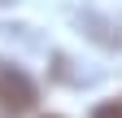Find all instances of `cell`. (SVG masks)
<instances>
[{"mask_svg":"<svg viewBox=\"0 0 122 118\" xmlns=\"http://www.w3.org/2000/svg\"><path fill=\"white\" fill-rule=\"evenodd\" d=\"M0 5H9V0H0Z\"/></svg>","mask_w":122,"mask_h":118,"instance_id":"cell-3","label":"cell"},{"mask_svg":"<svg viewBox=\"0 0 122 118\" xmlns=\"http://www.w3.org/2000/svg\"><path fill=\"white\" fill-rule=\"evenodd\" d=\"M48 118H57V114H48Z\"/></svg>","mask_w":122,"mask_h":118,"instance_id":"cell-4","label":"cell"},{"mask_svg":"<svg viewBox=\"0 0 122 118\" xmlns=\"http://www.w3.org/2000/svg\"><path fill=\"white\" fill-rule=\"evenodd\" d=\"M92 118H122V96H113V101H100V105L92 109Z\"/></svg>","mask_w":122,"mask_h":118,"instance_id":"cell-2","label":"cell"},{"mask_svg":"<svg viewBox=\"0 0 122 118\" xmlns=\"http://www.w3.org/2000/svg\"><path fill=\"white\" fill-rule=\"evenodd\" d=\"M35 101H39V92L30 83V75L18 70L13 61H0V114L5 118H22V114L35 109Z\"/></svg>","mask_w":122,"mask_h":118,"instance_id":"cell-1","label":"cell"}]
</instances>
